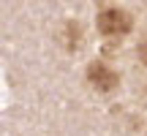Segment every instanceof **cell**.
I'll return each mask as SVG.
<instances>
[{"label": "cell", "instance_id": "6da1fadb", "mask_svg": "<svg viewBox=\"0 0 147 136\" xmlns=\"http://www.w3.org/2000/svg\"><path fill=\"white\" fill-rule=\"evenodd\" d=\"M134 27V16L123 8H104L98 14V30L104 36H125Z\"/></svg>", "mask_w": 147, "mask_h": 136}, {"label": "cell", "instance_id": "7a4b0ae2", "mask_svg": "<svg viewBox=\"0 0 147 136\" xmlns=\"http://www.w3.org/2000/svg\"><path fill=\"white\" fill-rule=\"evenodd\" d=\"M87 79H90V84H93L95 90H101V93H109V90H115L117 84H120V76H117L106 63H90Z\"/></svg>", "mask_w": 147, "mask_h": 136}, {"label": "cell", "instance_id": "3957f363", "mask_svg": "<svg viewBox=\"0 0 147 136\" xmlns=\"http://www.w3.org/2000/svg\"><path fill=\"white\" fill-rule=\"evenodd\" d=\"M139 57H142V60H144V63H147V41L142 44V46H139Z\"/></svg>", "mask_w": 147, "mask_h": 136}]
</instances>
